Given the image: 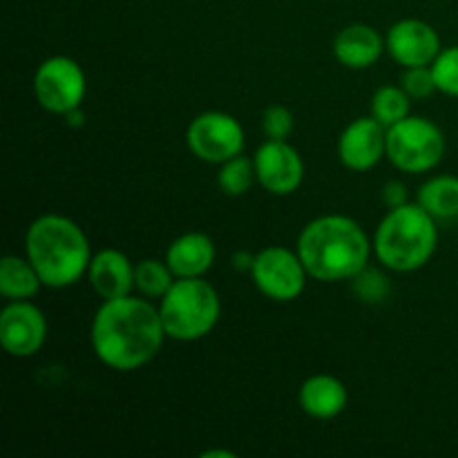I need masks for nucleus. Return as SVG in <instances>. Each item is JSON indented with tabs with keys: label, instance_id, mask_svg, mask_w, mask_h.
Returning a JSON list of instances; mask_svg holds the SVG:
<instances>
[{
	"label": "nucleus",
	"instance_id": "nucleus-4",
	"mask_svg": "<svg viewBox=\"0 0 458 458\" xmlns=\"http://www.w3.org/2000/svg\"><path fill=\"white\" fill-rule=\"evenodd\" d=\"M438 246L437 219L420 204L389 208L374 235V253L383 267L396 273L419 271Z\"/></svg>",
	"mask_w": 458,
	"mask_h": 458
},
{
	"label": "nucleus",
	"instance_id": "nucleus-29",
	"mask_svg": "<svg viewBox=\"0 0 458 458\" xmlns=\"http://www.w3.org/2000/svg\"><path fill=\"white\" fill-rule=\"evenodd\" d=\"M210 456H224V458H235L233 452H222V450H213V452H206L204 458H210Z\"/></svg>",
	"mask_w": 458,
	"mask_h": 458
},
{
	"label": "nucleus",
	"instance_id": "nucleus-1",
	"mask_svg": "<svg viewBox=\"0 0 458 458\" xmlns=\"http://www.w3.org/2000/svg\"><path fill=\"white\" fill-rule=\"evenodd\" d=\"M165 338L159 307L132 293L103 300L89 329L94 353L114 371H134L148 365L161 352Z\"/></svg>",
	"mask_w": 458,
	"mask_h": 458
},
{
	"label": "nucleus",
	"instance_id": "nucleus-6",
	"mask_svg": "<svg viewBox=\"0 0 458 458\" xmlns=\"http://www.w3.org/2000/svg\"><path fill=\"white\" fill-rule=\"evenodd\" d=\"M445 134L425 116H407L387 128V159L401 173L423 174L445 157Z\"/></svg>",
	"mask_w": 458,
	"mask_h": 458
},
{
	"label": "nucleus",
	"instance_id": "nucleus-23",
	"mask_svg": "<svg viewBox=\"0 0 458 458\" xmlns=\"http://www.w3.org/2000/svg\"><path fill=\"white\" fill-rule=\"evenodd\" d=\"M432 74L438 92L458 98V45L441 49L432 63Z\"/></svg>",
	"mask_w": 458,
	"mask_h": 458
},
{
	"label": "nucleus",
	"instance_id": "nucleus-12",
	"mask_svg": "<svg viewBox=\"0 0 458 458\" xmlns=\"http://www.w3.org/2000/svg\"><path fill=\"white\" fill-rule=\"evenodd\" d=\"M387 157V128L376 116L353 119L338 139V159L353 173H367Z\"/></svg>",
	"mask_w": 458,
	"mask_h": 458
},
{
	"label": "nucleus",
	"instance_id": "nucleus-9",
	"mask_svg": "<svg viewBox=\"0 0 458 458\" xmlns=\"http://www.w3.org/2000/svg\"><path fill=\"white\" fill-rule=\"evenodd\" d=\"M250 276H253L259 293L267 295L268 300L293 302L302 295L309 273L298 250H289L284 246H268L255 255Z\"/></svg>",
	"mask_w": 458,
	"mask_h": 458
},
{
	"label": "nucleus",
	"instance_id": "nucleus-17",
	"mask_svg": "<svg viewBox=\"0 0 458 458\" xmlns=\"http://www.w3.org/2000/svg\"><path fill=\"white\" fill-rule=\"evenodd\" d=\"M215 242L206 233H183L165 250V262L177 277H204L215 262Z\"/></svg>",
	"mask_w": 458,
	"mask_h": 458
},
{
	"label": "nucleus",
	"instance_id": "nucleus-24",
	"mask_svg": "<svg viewBox=\"0 0 458 458\" xmlns=\"http://www.w3.org/2000/svg\"><path fill=\"white\" fill-rule=\"evenodd\" d=\"M403 88L410 94L414 101H423V98L432 97L437 89V81H434L432 65H420V67H405L403 74Z\"/></svg>",
	"mask_w": 458,
	"mask_h": 458
},
{
	"label": "nucleus",
	"instance_id": "nucleus-22",
	"mask_svg": "<svg viewBox=\"0 0 458 458\" xmlns=\"http://www.w3.org/2000/svg\"><path fill=\"white\" fill-rule=\"evenodd\" d=\"M253 182H258V174H255V164L253 159L244 155H237L233 159L219 164L217 173V183L222 188L224 195L228 197H242L250 191Z\"/></svg>",
	"mask_w": 458,
	"mask_h": 458
},
{
	"label": "nucleus",
	"instance_id": "nucleus-2",
	"mask_svg": "<svg viewBox=\"0 0 458 458\" xmlns=\"http://www.w3.org/2000/svg\"><path fill=\"white\" fill-rule=\"evenodd\" d=\"M374 244L360 224L344 215H322L298 235V250L309 277L320 282L353 280L367 268Z\"/></svg>",
	"mask_w": 458,
	"mask_h": 458
},
{
	"label": "nucleus",
	"instance_id": "nucleus-15",
	"mask_svg": "<svg viewBox=\"0 0 458 458\" xmlns=\"http://www.w3.org/2000/svg\"><path fill=\"white\" fill-rule=\"evenodd\" d=\"M383 52H387L385 38L365 22L347 25L334 38V56L349 70H367L383 56Z\"/></svg>",
	"mask_w": 458,
	"mask_h": 458
},
{
	"label": "nucleus",
	"instance_id": "nucleus-11",
	"mask_svg": "<svg viewBox=\"0 0 458 458\" xmlns=\"http://www.w3.org/2000/svg\"><path fill=\"white\" fill-rule=\"evenodd\" d=\"M47 340L45 313L31 300H12L0 313V344L13 358H30Z\"/></svg>",
	"mask_w": 458,
	"mask_h": 458
},
{
	"label": "nucleus",
	"instance_id": "nucleus-8",
	"mask_svg": "<svg viewBox=\"0 0 458 458\" xmlns=\"http://www.w3.org/2000/svg\"><path fill=\"white\" fill-rule=\"evenodd\" d=\"M188 150L206 164H224L244 150V128L226 112H201L186 130Z\"/></svg>",
	"mask_w": 458,
	"mask_h": 458
},
{
	"label": "nucleus",
	"instance_id": "nucleus-25",
	"mask_svg": "<svg viewBox=\"0 0 458 458\" xmlns=\"http://www.w3.org/2000/svg\"><path fill=\"white\" fill-rule=\"evenodd\" d=\"M262 130L267 139H289L293 132V112L284 106H271L262 114Z\"/></svg>",
	"mask_w": 458,
	"mask_h": 458
},
{
	"label": "nucleus",
	"instance_id": "nucleus-20",
	"mask_svg": "<svg viewBox=\"0 0 458 458\" xmlns=\"http://www.w3.org/2000/svg\"><path fill=\"white\" fill-rule=\"evenodd\" d=\"M177 276L165 259L146 258L134 264V291L148 300H161L174 284Z\"/></svg>",
	"mask_w": 458,
	"mask_h": 458
},
{
	"label": "nucleus",
	"instance_id": "nucleus-26",
	"mask_svg": "<svg viewBox=\"0 0 458 458\" xmlns=\"http://www.w3.org/2000/svg\"><path fill=\"white\" fill-rule=\"evenodd\" d=\"M356 293L360 295L362 300L367 302H376V300H383L387 295L389 284L385 280L383 273L378 271H369V268H362L356 277Z\"/></svg>",
	"mask_w": 458,
	"mask_h": 458
},
{
	"label": "nucleus",
	"instance_id": "nucleus-18",
	"mask_svg": "<svg viewBox=\"0 0 458 458\" xmlns=\"http://www.w3.org/2000/svg\"><path fill=\"white\" fill-rule=\"evenodd\" d=\"M43 286L34 264L21 255H4L0 262V293L7 302L12 300H31Z\"/></svg>",
	"mask_w": 458,
	"mask_h": 458
},
{
	"label": "nucleus",
	"instance_id": "nucleus-5",
	"mask_svg": "<svg viewBox=\"0 0 458 458\" xmlns=\"http://www.w3.org/2000/svg\"><path fill=\"white\" fill-rule=\"evenodd\" d=\"M159 313L168 338L195 343L215 329L222 316V300L204 277H177L159 300Z\"/></svg>",
	"mask_w": 458,
	"mask_h": 458
},
{
	"label": "nucleus",
	"instance_id": "nucleus-27",
	"mask_svg": "<svg viewBox=\"0 0 458 458\" xmlns=\"http://www.w3.org/2000/svg\"><path fill=\"white\" fill-rule=\"evenodd\" d=\"M383 201L387 208H398V206L410 204V192L403 182H389L383 188Z\"/></svg>",
	"mask_w": 458,
	"mask_h": 458
},
{
	"label": "nucleus",
	"instance_id": "nucleus-14",
	"mask_svg": "<svg viewBox=\"0 0 458 458\" xmlns=\"http://www.w3.org/2000/svg\"><path fill=\"white\" fill-rule=\"evenodd\" d=\"M88 277L101 300H114L134 291V264L116 249H103L92 255Z\"/></svg>",
	"mask_w": 458,
	"mask_h": 458
},
{
	"label": "nucleus",
	"instance_id": "nucleus-19",
	"mask_svg": "<svg viewBox=\"0 0 458 458\" xmlns=\"http://www.w3.org/2000/svg\"><path fill=\"white\" fill-rule=\"evenodd\" d=\"M416 204L423 206L434 219L458 217V177L437 174L419 188Z\"/></svg>",
	"mask_w": 458,
	"mask_h": 458
},
{
	"label": "nucleus",
	"instance_id": "nucleus-16",
	"mask_svg": "<svg viewBox=\"0 0 458 458\" xmlns=\"http://www.w3.org/2000/svg\"><path fill=\"white\" fill-rule=\"evenodd\" d=\"M298 403L304 414L311 419L329 420L343 414L349 403V394L343 380L335 376L316 374L302 383L298 392Z\"/></svg>",
	"mask_w": 458,
	"mask_h": 458
},
{
	"label": "nucleus",
	"instance_id": "nucleus-7",
	"mask_svg": "<svg viewBox=\"0 0 458 458\" xmlns=\"http://www.w3.org/2000/svg\"><path fill=\"white\" fill-rule=\"evenodd\" d=\"M88 92L85 72L74 58L49 56L34 74L36 101L52 114H70L79 110Z\"/></svg>",
	"mask_w": 458,
	"mask_h": 458
},
{
	"label": "nucleus",
	"instance_id": "nucleus-28",
	"mask_svg": "<svg viewBox=\"0 0 458 458\" xmlns=\"http://www.w3.org/2000/svg\"><path fill=\"white\" fill-rule=\"evenodd\" d=\"M253 262H255V255L244 253V250L233 255V267H235L237 271H250V268H253Z\"/></svg>",
	"mask_w": 458,
	"mask_h": 458
},
{
	"label": "nucleus",
	"instance_id": "nucleus-3",
	"mask_svg": "<svg viewBox=\"0 0 458 458\" xmlns=\"http://www.w3.org/2000/svg\"><path fill=\"white\" fill-rule=\"evenodd\" d=\"M25 255L38 271L43 286L65 289L88 276L92 249L83 228L65 215L34 219L25 235Z\"/></svg>",
	"mask_w": 458,
	"mask_h": 458
},
{
	"label": "nucleus",
	"instance_id": "nucleus-10",
	"mask_svg": "<svg viewBox=\"0 0 458 458\" xmlns=\"http://www.w3.org/2000/svg\"><path fill=\"white\" fill-rule=\"evenodd\" d=\"M255 174L264 191L284 197L304 182V161L286 139H267L253 155Z\"/></svg>",
	"mask_w": 458,
	"mask_h": 458
},
{
	"label": "nucleus",
	"instance_id": "nucleus-13",
	"mask_svg": "<svg viewBox=\"0 0 458 458\" xmlns=\"http://www.w3.org/2000/svg\"><path fill=\"white\" fill-rule=\"evenodd\" d=\"M387 54L403 67L432 65L441 54V36L429 22L419 18H405L389 27L385 36Z\"/></svg>",
	"mask_w": 458,
	"mask_h": 458
},
{
	"label": "nucleus",
	"instance_id": "nucleus-21",
	"mask_svg": "<svg viewBox=\"0 0 458 458\" xmlns=\"http://www.w3.org/2000/svg\"><path fill=\"white\" fill-rule=\"evenodd\" d=\"M414 98L405 92L403 85H383L371 97V116L380 121L385 128H392L398 121L407 119Z\"/></svg>",
	"mask_w": 458,
	"mask_h": 458
}]
</instances>
